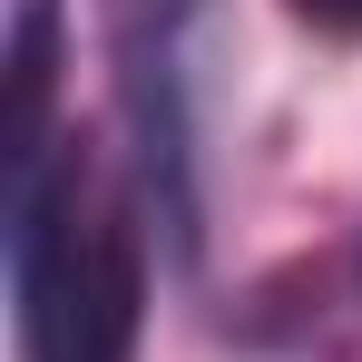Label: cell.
<instances>
[{"label":"cell","mask_w":362,"mask_h":362,"mask_svg":"<svg viewBox=\"0 0 362 362\" xmlns=\"http://www.w3.org/2000/svg\"><path fill=\"white\" fill-rule=\"evenodd\" d=\"M10 303H20V362H127L137 255L118 226H78L69 167L10 186Z\"/></svg>","instance_id":"cell-1"},{"label":"cell","mask_w":362,"mask_h":362,"mask_svg":"<svg viewBox=\"0 0 362 362\" xmlns=\"http://www.w3.org/2000/svg\"><path fill=\"white\" fill-rule=\"evenodd\" d=\"M49 88H59V0H10V118H0L10 186L49 167Z\"/></svg>","instance_id":"cell-2"},{"label":"cell","mask_w":362,"mask_h":362,"mask_svg":"<svg viewBox=\"0 0 362 362\" xmlns=\"http://www.w3.org/2000/svg\"><path fill=\"white\" fill-rule=\"evenodd\" d=\"M294 10L323 20V30H353V40H362V0H294Z\"/></svg>","instance_id":"cell-3"}]
</instances>
